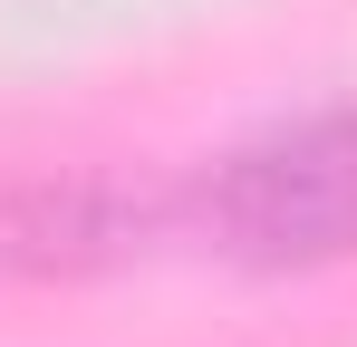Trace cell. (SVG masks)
I'll list each match as a JSON object with an SVG mask.
<instances>
[{
  "label": "cell",
  "instance_id": "6da1fadb",
  "mask_svg": "<svg viewBox=\"0 0 357 347\" xmlns=\"http://www.w3.org/2000/svg\"><path fill=\"white\" fill-rule=\"evenodd\" d=\"M203 231L241 270H328L357 251V107L290 116L203 183Z\"/></svg>",
  "mask_w": 357,
  "mask_h": 347
}]
</instances>
